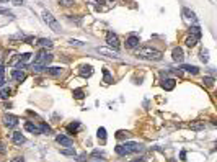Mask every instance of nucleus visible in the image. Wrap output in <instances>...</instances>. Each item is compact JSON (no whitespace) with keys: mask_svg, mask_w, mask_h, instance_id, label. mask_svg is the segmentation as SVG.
I'll return each instance as SVG.
<instances>
[{"mask_svg":"<svg viewBox=\"0 0 217 162\" xmlns=\"http://www.w3.org/2000/svg\"><path fill=\"white\" fill-rule=\"evenodd\" d=\"M114 151H116V154H118V156H129V152H127L126 149L123 147V144L116 146V147H114Z\"/></svg>","mask_w":217,"mask_h":162,"instance_id":"27","label":"nucleus"},{"mask_svg":"<svg viewBox=\"0 0 217 162\" xmlns=\"http://www.w3.org/2000/svg\"><path fill=\"white\" fill-rule=\"evenodd\" d=\"M56 141H57L61 146H65V147H70V146H74V141L70 139V137H67L65 134H59L56 136Z\"/></svg>","mask_w":217,"mask_h":162,"instance_id":"9","label":"nucleus"},{"mask_svg":"<svg viewBox=\"0 0 217 162\" xmlns=\"http://www.w3.org/2000/svg\"><path fill=\"white\" fill-rule=\"evenodd\" d=\"M11 94V90H10V87H7V85H3V87H0V98H3V100H7L10 97Z\"/></svg>","mask_w":217,"mask_h":162,"instance_id":"19","label":"nucleus"},{"mask_svg":"<svg viewBox=\"0 0 217 162\" xmlns=\"http://www.w3.org/2000/svg\"><path fill=\"white\" fill-rule=\"evenodd\" d=\"M69 43L72 44V46H78V48H82V46H83V43H82V41H78V39H69Z\"/></svg>","mask_w":217,"mask_h":162,"instance_id":"37","label":"nucleus"},{"mask_svg":"<svg viewBox=\"0 0 217 162\" xmlns=\"http://www.w3.org/2000/svg\"><path fill=\"white\" fill-rule=\"evenodd\" d=\"M175 85H176V80L175 79H165L162 82V87L165 88V90H173Z\"/></svg>","mask_w":217,"mask_h":162,"instance_id":"16","label":"nucleus"},{"mask_svg":"<svg viewBox=\"0 0 217 162\" xmlns=\"http://www.w3.org/2000/svg\"><path fill=\"white\" fill-rule=\"evenodd\" d=\"M7 152V149H5V144L2 143V141H0V154H5Z\"/></svg>","mask_w":217,"mask_h":162,"instance_id":"39","label":"nucleus"},{"mask_svg":"<svg viewBox=\"0 0 217 162\" xmlns=\"http://www.w3.org/2000/svg\"><path fill=\"white\" fill-rule=\"evenodd\" d=\"M11 162H25V157H15Z\"/></svg>","mask_w":217,"mask_h":162,"instance_id":"41","label":"nucleus"},{"mask_svg":"<svg viewBox=\"0 0 217 162\" xmlns=\"http://www.w3.org/2000/svg\"><path fill=\"white\" fill-rule=\"evenodd\" d=\"M123 147L126 149L129 154H132V152H140L144 149V146L142 144H139V143H132V141H127V143H124L123 144Z\"/></svg>","mask_w":217,"mask_h":162,"instance_id":"5","label":"nucleus"},{"mask_svg":"<svg viewBox=\"0 0 217 162\" xmlns=\"http://www.w3.org/2000/svg\"><path fill=\"white\" fill-rule=\"evenodd\" d=\"M61 154H64V156H75L77 152H75V149L70 146V147H67V149H62Z\"/></svg>","mask_w":217,"mask_h":162,"instance_id":"31","label":"nucleus"},{"mask_svg":"<svg viewBox=\"0 0 217 162\" xmlns=\"http://www.w3.org/2000/svg\"><path fill=\"white\" fill-rule=\"evenodd\" d=\"M98 2H100V3H104V0H98Z\"/></svg>","mask_w":217,"mask_h":162,"instance_id":"45","label":"nucleus"},{"mask_svg":"<svg viewBox=\"0 0 217 162\" xmlns=\"http://www.w3.org/2000/svg\"><path fill=\"white\" fill-rule=\"evenodd\" d=\"M180 69H183V71H186V72H190V74H198L199 72V69L196 67V66H190V64H181V66H180Z\"/></svg>","mask_w":217,"mask_h":162,"instance_id":"18","label":"nucleus"},{"mask_svg":"<svg viewBox=\"0 0 217 162\" xmlns=\"http://www.w3.org/2000/svg\"><path fill=\"white\" fill-rule=\"evenodd\" d=\"M30 58H31V54H30V52H25V54H21V56H20V62L26 64L28 61H30Z\"/></svg>","mask_w":217,"mask_h":162,"instance_id":"32","label":"nucleus"},{"mask_svg":"<svg viewBox=\"0 0 217 162\" xmlns=\"http://www.w3.org/2000/svg\"><path fill=\"white\" fill-rule=\"evenodd\" d=\"M52 58H54V56H52L51 52H47L46 49L39 51L38 54H36V58H34V62L31 64V69H33L34 72H43V71H46L47 64L52 61Z\"/></svg>","mask_w":217,"mask_h":162,"instance_id":"1","label":"nucleus"},{"mask_svg":"<svg viewBox=\"0 0 217 162\" xmlns=\"http://www.w3.org/2000/svg\"><path fill=\"white\" fill-rule=\"evenodd\" d=\"M131 162H145V159H144V157H136V159L131 160Z\"/></svg>","mask_w":217,"mask_h":162,"instance_id":"42","label":"nucleus"},{"mask_svg":"<svg viewBox=\"0 0 217 162\" xmlns=\"http://www.w3.org/2000/svg\"><path fill=\"white\" fill-rule=\"evenodd\" d=\"M80 129V123L78 121H74V123H70L69 126H67V131H69V134H74V133H77Z\"/></svg>","mask_w":217,"mask_h":162,"instance_id":"22","label":"nucleus"},{"mask_svg":"<svg viewBox=\"0 0 217 162\" xmlns=\"http://www.w3.org/2000/svg\"><path fill=\"white\" fill-rule=\"evenodd\" d=\"M11 77H13L15 80H18V82H23V80L26 79V74L23 71H20V69H13V71H11Z\"/></svg>","mask_w":217,"mask_h":162,"instance_id":"14","label":"nucleus"},{"mask_svg":"<svg viewBox=\"0 0 217 162\" xmlns=\"http://www.w3.org/2000/svg\"><path fill=\"white\" fill-rule=\"evenodd\" d=\"M87 152H82L80 156H77V162H87Z\"/></svg>","mask_w":217,"mask_h":162,"instance_id":"36","label":"nucleus"},{"mask_svg":"<svg viewBox=\"0 0 217 162\" xmlns=\"http://www.w3.org/2000/svg\"><path fill=\"white\" fill-rule=\"evenodd\" d=\"M39 129H41V134H49V133H52V129L49 124H46L44 121H39Z\"/></svg>","mask_w":217,"mask_h":162,"instance_id":"23","label":"nucleus"},{"mask_svg":"<svg viewBox=\"0 0 217 162\" xmlns=\"http://www.w3.org/2000/svg\"><path fill=\"white\" fill-rule=\"evenodd\" d=\"M190 35L196 36V38H201V35H203V33H201V28L196 25V26H191V28H190Z\"/></svg>","mask_w":217,"mask_h":162,"instance_id":"26","label":"nucleus"},{"mask_svg":"<svg viewBox=\"0 0 217 162\" xmlns=\"http://www.w3.org/2000/svg\"><path fill=\"white\" fill-rule=\"evenodd\" d=\"M203 82H204V85H206V87H212V85H214V82H215V79H214V77H204V79H203Z\"/></svg>","mask_w":217,"mask_h":162,"instance_id":"29","label":"nucleus"},{"mask_svg":"<svg viewBox=\"0 0 217 162\" xmlns=\"http://www.w3.org/2000/svg\"><path fill=\"white\" fill-rule=\"evenodd\" d=\"M59 5H62V7H72V5H74V0H59Z\"/></svg>","mask_w":217,"mask_h":162,"instance_id":"33","label":"nucleus"},{"mask_svg":"<svg viewBox=\"0 0 217 162\" xmlns=\"http://www.w3.org/2000/svg\"><path fill=\"white\" fill-rule=\"evenodd\" d=\"M11 139H13V143H15V144H18V146H20V144H25V143H26V137L23 136V134H21V133H20V131H15L13 134H11Z\"/></svg>","mask_w":217,"mask_h":162,"instance_id":"11","label":"nucleus"},{"mask_svg":"<svg viewBox=\"0 0 217 162\" xmlns=\"http://www.w3.org/2000/svg\"><path fill=\"white\" fill-rule=\"evenodd\" d=\"M96 51H98L100 54L106 56V58L119 59V52H118V51H113V49H110V48H96Z\"/></svg>","mask_w":217,"mask_h":162,"instance_id":"6","label":"nucleus"},{"mask_svg":"<svg viewBox=\"0 0 217 162\" xmlns=\"http://www.w3.org/2000/svg\"><path fill=\"white\" fill-rule=\"evenodd\" d=\"M201 61H203V62H207L209 61V58H207V51H201Z\"/></svg>","mask_w":217,"mask_h":162,"instance_id":"38","label":"nucleus"},{"mask_svg":"<svg viewBox=\"0 0 217 162\" xmlns=\"http://www.w3.org/2000/svg\"><path fill=\"white\" fill-rule=\"evenodd\" d=\"M106 43H108V46H110V48H114L116 51L119 49V46H121L118 35L113 33V31H108V33H106Z\"/></svg>","mask_w":217,"mask_h":162,"instance_id":"4","label":"nucleus"},{"mask_svg":"<svg viewBox=\"0 0 217 162\" xmlns=\"http://www.w3.org/2000/svg\"><path fill=\"white\" fill-rule=\"evenodd\" d=\"M25 129L30 133H33V134H41V129H39V126H36L34 123H31V121H26L25 123Z\"/></svg>","mask_w":217,"mask_h":162,"instance_id":"12","label":"nucleus"},{"mask_svg":"<svg viewBox=\"0 0 217 162\" xmlns=\"http://www.w3.org/2000/svg\"><path fill=\"white\" fill-rule=\"evenodd\" d=\"M190 128L193 129V131H201V129L206 128V124H204V121H191Z\"/></svg>","mask_w":217,"mask_h":162,"instance_id":"17","label":"nucleus"},{"mask_svg":"<svg viewBox=\"0 0 217 162\" xmlns=\"http://www.w3.org/2000/svg\"><path fill=\"white\" fill-rule=\"evenodd\" d=\"M18 118L17 116H13V115H3V124L5 126H8V128H15V126H18Z\"/></svg>","mask_w":217,"mask_h":162,"instance_id":"7","label":"nucleus"},{"mask_svg":"<svg viewBox=\"0 0 217 162\" xmlns=\"http://www.w3.org/2000/svg\"><path fill=\"white\" fill-rule=\"evenodd\" d=\"M127 136H129V133L127 131H118V134H116L118 139H124V137H127Z\"/></svg>","mask_w":217,"mask_h":162,"instance_id":"35","label":"nucleus"},{"mask_svg":"<svg viewBox=\"0 0 217 162\" xmlns=\"http://www.w3.org/2000/svg\"><path fill=\"white\" fill-rule=\"evenodd\" d=\"M103 82H104V84H111V82H113L111 72L108 71V69H103Z\"/></svg>","mask_w":217,"mask_h":162,"instance_id":"25","label":"nucleus"},{"mask_svg":"<svg viewBox=\"0 0 217 162\" xmlns=\"http://www.w3.org/2000/svg\"><path fill=\"white\" fill-rule=\"evenodd\" d=\"M96 136H98V139L104 141V139H106V129H104L103 126L98 128V131H96Z\"/></svg>","mask_w":217,"mask_h":162,"instance_id":"28","label":"nucleus"},{"mask_svg":"<svg viewBox=\"0 0 217 162\" xmlns=\"http://www.w3.org/2000/svg\"><path fill=\"white\" fill-rule=\"evenodd\" d=\"M11 3H13V5H23V2H25V0H10Z\"/></svg>","mask_w":217,"mask_h":162,"instance_id":"40","label":"nucleus"},{"mask_svg":"<svg viewBox=\"0 0 217 162\" xmlns=\"http://www.w3.org/2000/svg\"><path fill=\"white\" fill-rule=\"evenodd\" d=\"M96 162H100V160H96Z\"/></svg>","mask_w":217,"mask_h":162,"instance_id":"47","label":"nucleus"},{"mask_svg":"<svg viewBox=\"0 0 217 162\" xmlns=\"http://www.w3.org/2000/svg\"><path fill=\"white\" fill-rule=\"evenodd\" d=\"M0 13H2V15L5 13V8H0Z\"/></svg>","mask_w":217,"mask_h":162,"instance_id":"44","label":"nucleus"},{"mask_svg":"<svg viewBox=\"0 0 217 162\" xmlns=\"http://www.w3.org/2000/svg\"><path fill=\"white\" fill-rule=\"evenodd\" d=\"M34 44H38V46H41V48H52V41L51 39H47V38L38 39V43H34Z\"/></svg>","mask_w":217,"mask_h":162,"instance_id":"20","label":"nucleus"},{"mask_svg":"<svg viewBox=\"0 0 217 162\" xmlns=\"http://www.w3.org/2000/svg\"><path fill=\"white\" fill-rule=\"evenodd\" d=\"M136 56L140 59H147V61H162V52L154 49V48H137L136 49Z\"/></svg>","mask_w":217,"mask_h":162,"instance_id":"2","label":"nucleus"},{"mask_svg":"<svg viewBox=\"0 0 217 162\" xmlns=\"http://www.w3.org/2000/svg\"><path fill=\"white\" fill-rule=\"evenodd\" d=\"M43 20L47 23V26H51V30L61 31V25H59L57 20L52 17V13H49V12H43Z\"/></svg>","mask_w":217,"mask_h":162,"instance_id":"3","label":"nucleus"},{"mask_svg":"<svg viewBox=\"0 0 217 162\" xmlns=\"http://www.w3.org/2000/svg\"><path fill=\"white\" fill-rule=\"evenodd\" d=\"M198 41H199V38H196V36L190 35V36L186 38V46H188V48H194L196 44H198Z\"/></svg>","mask_w":217,"mask_h":162,"instance_id":"21","label":"nucleus"},{"mask_svg":"<svg viewBox=\"0 0 217 162\" xmlns=\"http://www.w3.org/2000/svg\"><path fill=\"white\" fill-rule=\"evenodd\" d=\"M126 48L127 49H136V48H139V36L132 35L129 38L126 39Z\"/></svg>","mask_w":217,"mask_h":162,"instance_id":"8","label":"nucleus"},{"mask_svg":"<svg viewBox=\"0 0 217 162\" xmlns=\"http://www.w3.org/2000/svg\"><path fill=\"white\" fill-rule=\"evenodd\" d=\"M171 54H173V61H175V62H181V61L184 59V52H183L181 48H175Z\"/></svg>","mask_w":217,"mask_h":162,"instance_id":"13","label":"nucleus"},{"mask_svg":"<svg viewBox=\"0 0 217 162\" xmlns=\"http://www.w3.org/2000/svg\"><path fill=\"white\" fill-rule=\"evenodd\" d=\"M110 2H114V0H110Z\"/></svg>","mask_w":217,"mask_h":162,"instance_id":"46","label":"nucleus"},{"mask_svg":"<svg viewBox=\"0 0 217 162\" xmlns=\"http://www.w3.org/2000/svg\"><path fill=\"white\" fill-rule=\"evenodd\" d=\"M3 74H5V69H3V66H0V87L5 85V80H3Z\"/></svg>","mask_w":217,"mask_h":162,"instance_id":"34","label":"nucleus"},{"mask_svg":"<svg viewBox=\"0 0 217 162\" xmlns=\"http://www.w3.org/2000/svg\"><path fill=\"white\" fill-rule=\"evenodd\" d=\"M46 72H47L49 75H52V77H59V75H62L64 69H62V67H47Z\"/></svg>","mask_w":217,"mask_h":162,"instance_id":"15","label":"nucleus"},{"mask_svg":"<svg viewBox=\"0 0 217 162\" xmlns=\"http://www.w3.org/2000/svg\"><path fill=\"white\" fill-rule=\"evenodd\" d=\"M80 75H82V77H85V79H88V77H91V75H93V67H91V66H87V64H85V66H82V67H80Z\"/></svg>","mask_w":217,"mask_h":162,"instance_id":"10","label":"nucleus"},{"mask_svg":"<svg viewBox=\"0 0 217 162\" xmlns=\"http://www.w3.org/2000/svg\"><path fill=\"white\" fill-rule=\"evenodd\" d=\"M183 15H184V18H188V20H193V21H196V15H194V12H191L190 8H183Z\"/></svg>","mask_w":217,"mask_h":162,"instance_id":"24","label":"nucleus"},{"mask_svg":"<svg viewBox=\"0 0 217 162\" xmlns=\"http://www.w3.org/2000/svg\"><path fill=\"white\" fill-rule=\"evenodd\" d=\"M180 159H181V160H184V159H186V152H184V151H181V152H180Z\"/></svg>","mask_w":217,"mask_h":162,"instance_id":"43","label":"nucleus"},{"mask_svg":"<svg viewBox=\"0 0 217 162\" xmlns=\"http://www.w3.org/2000/svg\"><path fill=\"white\" fill-rule=\"evenodd\" d=\"M74 97L77 100H82L83 97H85V92H83L82 88H75V90H74Z\"/></svg>","mask_w":217,"mask_h":162,"instance_id":"30","label":"nucleus"}]
</instances>
